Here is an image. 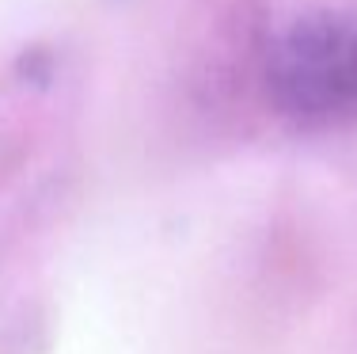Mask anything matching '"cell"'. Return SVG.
<instances>
[{"label": "cell", "mask_w": 357, "mask_h": 354, "mask_svg": "<svg viewBox=\"0 0 357 354\" xmlns=\"http://www.w3.org/2000/svg\"><path fill=\"white\" fill-rule=\"evenodd\" d=\"M274 99L304 130L357 122V12H319L289 27L274 54Z\"/></svg>", "instance_id": "cell-1"}]
</instances>
